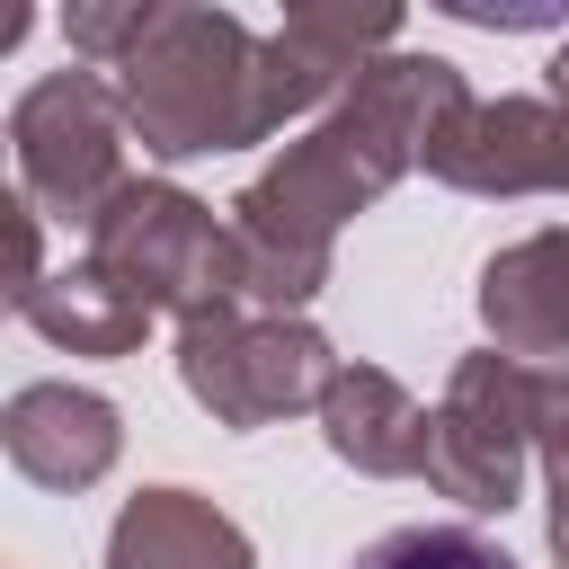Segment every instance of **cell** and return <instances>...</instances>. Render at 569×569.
I'll use <instances>...</instances> for the list:
<instances>
[{
    "label": "cell",
    "mask_w": 569,
    "mask_h": 569,
    "mask_svg": "<svg viewBox=\"0 0 569 569\" xmlns=\"http://www.w3.org/2000/svg\"><path fill=\"white\" fill-rule=\"evenodd\" d=\"M462 71L445 53H382L356 71V89L231 196V240H240V302L258 311H302L329 284L338 222L365 213L400 169H427L436 124L462 107Z\"/></svg>",
    "instance_id": "cell-1"
},
{
    "label": "cell",
    "mask_w": 569,
    "mask_h": 569,
    "mask_svg": "<svg viewBox=\"0 0 569 569\" xmlns=\"http://www.w3.org/2000/svg\"><path fill=\"white\" fill-rule=\"evenodd\" d=\"M71 53L116 80L142 151L204 160L276 133L267 107V36H249L231 9H178V0H116L62 18Z\"/></svg>",
    "instance_id": "cell-2"
},
{
    "label": "cell",
    "mask_w": 569,
    "mask_h": 569,
    "mask_svg": "<svg viewBox=\"0 0 569 569\" xmlns=\"http://www.w3.org/2000/svg\"><path fill=\"white\" fill-rule=\"evenodd\" d=\"M124 133H133V116H124V98H116L107 71H89V62L44 71V80L9 107L18 196H27L36 213L89 231V222L133 187V169H124Z\"/></svg>",
    "instance_id": "cell-3"
},
{
    "label": "cell",
    "mask_w": 569,
    "mask_h": 569,
    "mask_svg": "<svg viewBox=\"0 0 569 569\" xmlns=\"http://www.w3.org/2000/svg\"><path fill=\"white\" fill-rule=\"evenodd\" d=\"M89 267H107L133 302L204 320L222 302H240V240L231 222H213V204H196L169 178H133L98 222H89Z\"/></svg>",
    "instance_id": "cell-4"
},
{
    "label": "cell",
    "mask_w": 569,
    "mask_h": 569,
    "mask_svg": "<svg viewBox=\"0 0 569 569\" xmlns=\"http://www.w3.org/2000/svg\"><path fill=\"white\" fill-rule=\"evenodd\" d=\"M178 382L222 427H276L293 409H320L338 365H329V338L311 320L258 311V302H222V311L178 329Z\"/></svg>",
    "instance_id": "cell-5"
},
{
    "label": "cell",
    "mask_w": 569,
    "mask_h": 569,
    "mask_svg": "<svg viewBox=\"0 0 569 569\" xmlns=\"http://www.w3.org/2000/svg\"><path fill=\"white\" fill-rule=\"evenodd\" d=\"M533 382L516 356H462L445 400L427 409V480L471 507V516H507L525 489V453H533Z\"/></svg>",
    "instance_id": "cell-6"
},
{
    "label": "cell",
    "mask_w": 569,
    "mask_h": 569,
    "mask_svg": "<svg viewBox=\"0 0 569 569\" xmlns=\"http://www.w3.org/2000/svg\"><path fill=\"white\" fill-rule=\"evenodd\" d=\"M427 178L462 196H551L569 187V107L560 98H462L427 142Z\"/></svg>",
    "instance_id": "cell-7"
},
{
    "label": "cell",
    "mask_w": 569,
    "mask_h": 569,
    "mask_svg": "<svg viewBox=\"0 0 569 569\" xmlns=\"http://www.w3.org/2000/svg\"><path fill=\"white\" fill-rule=\"evenodd\" d=\"M0 445H9V462H18L36 489H89V480L116 471L124 427H116V409H107L98 391H80V382H27V391L9 400V418H0Z\"/></svg>",
    "instance_id": "cell-8"
},
{
    "label": "cell",
    "mask_w": 569,
    "mask_h": 569,
    "mask_svg": "<svg viewBox=\"0 0 569 569\" xmlns=\"http://www.w3.org/2000/svg\"><path fill=\"white\" fill-rule=\"evenodd\" d=\"M480 320L498 356H569V222L507 240L480 267Z\"/></svg>",
    "instance_id": "cell-9"
},
{
    "label": "cell",
    "mask_w": 569,
    "mask_h": 569,
    "mask_svg": "<svg viewBox=\"0 0 569 569\" xmlns=\"http://www.w3.org/2000/svg\"><path fill=\"white\" fill-rule=\"evenodd\" d=\"M320 436L365 480H427V409L382 365H338V382L320 400Z\"/></svg>",
    "instance_id": "cell-10"
},
{
    "label": "cell",
    "mask_w": 569,
    "mask_h": 569,
    "mask_svg": "<svg viewBox=\"0 0 569 569\" xmlns=\"http://www.w3.org/2000/svg\"><path fill=\"white\" fill-rule=\"evenodd\" d=\"M107 569H249V533L196 489H142L107 533Z\"/></svg>",
    "instance_id": "cell-11"
},
{
    "label": "cell",
    "mask_w": 569,
    "mask_h": 569,
    "mask_svg": "<svg viewBox=\"0 0 569 569\" xmlns=\"http://www.w3.org/2000/svg\"><path fill=\"white\" fill-rule=\"evenodd\" d=\"M18 320L27 329H44L53 347H71V356H124V347H142V329L160 320L151 302H133L107 267H71V276H44L36 293H18Z\"/></svg>",
    "instance_id": "cell-12"
},
{
    "label": "cell",
    "mask_w": 569,
    "mask_h": 569,
    "mask_svg": "<svg viewBox=\"0 0 569 569\" xmlns=\"http://www.w3.org/2000/svg\"><path fill=\"white\" fill-rule=\"evenodd\" d=\"M347 569H516L498 542H480L471 525H400L382 542H365Z\"/></svg>",
    "instance_id": "cell-13"
},
{
    "label": "cell",
    "mask_w": 569,
    "mask_h": 569,
    "mask_svg": "<svg viewBox=\"0 0 569 569\" xmlns=\"http://www.w3.org/2000/svg\"><path fill=\"white\" fill-rule=\"evenodd\" d=\"M533 453L551 480V560L569 569V365H551L533 382Z\"/></svg>",
    "instance_id": "cell-14"
},
{
    "label": "cell",
    "mask_w": 569,
    "mask_h": 569,
    "mask_svg": "<svg viewBox=\"0 0 569 569\" xmlns=\"http://www.w3.org/2000/svg\"><path fill=\"white\" fill-rule=\"evenodd\" d=\"M551 98L569 107V27H560V53H551Z\"/></svg>",
    "instance_id": "cell-15"
}]
</instances>
